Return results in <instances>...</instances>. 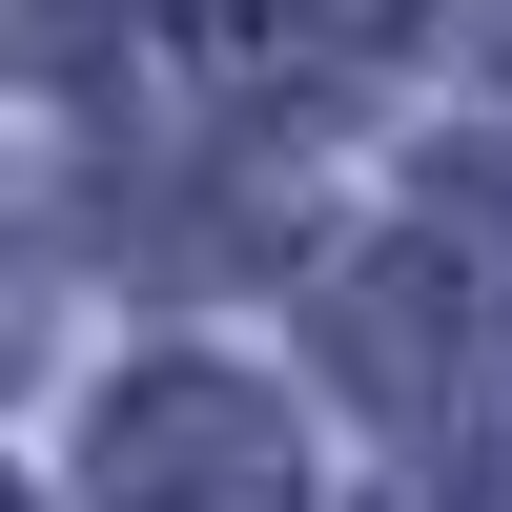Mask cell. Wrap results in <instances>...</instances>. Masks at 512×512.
Here are the masks:
<instances>
[{
    "instance_id": "7a4b0ae2",
    "label": "cell",
    "mask_w": 512,
    "mask_h": 512,
    "mask_svg": "<svg viewBox=\"0 0 512 512\" xmlns=\"http://www.w3.org/2000/svg\"><path fill=\"white\" fill-rule=\"evenodd\" d=\"M226 82H369L410 41V0H185Z\"/></svg>"
},
{
    "instance_id": "6da1fadb",
    "label": "cell",
    "mask_w": 512,
    "mask_h": 512,
    "mask_svg": "<svg viewBox=\"0 0 512 512\" xmlns=\"http://www.w3.org/2000/svg\"><path fill=\"white\" fill-rule=\"evenodd\" d=\"M103 512H287V410L246 369H144L103 390Z\"/></svg>"
},
{
    "instance_id": "3957f363",
    "label": "cell",
    "mask_w": 512,
    "mask_h": 512,
    "mask_svg": "<svg viewBox=\"0 0 512 512\" xmlns=\"http://www.w3.org/2000/svg\"><path fill=\"white\" fill-rule=\"evenodd\" d=\"M123 0H0V62H103Z\"/></svg>"
},
{
    "instance_id": "277c9868",
    "label": "cell",
    "mask_w": 512,
    "mask_h": 512,
    "mask_svg": "<svg viewBox=\"0 0 512 512\" xmlns=\"http://www.w3.org/2000/svg\"><path fill=\"white\" fill-rule=\"evenodd\" d=\"M451 512H512V472H451Z\"/></svg>"
},
{
    "instance_id": "5b68a950",
    "label": "cell",
    "mask_w": 512,
    "mask_h": 512,
    "mask_svg": "<svg viewBox=\"0 0 512 512\" xmlns=\"http://www.w3.org/2000/svg\"><path fill=\"white\" fill-rule=\"evenodd\" d=\"M0 512H21V492H0Z\"/></svg>"
}]
</instances>
